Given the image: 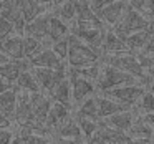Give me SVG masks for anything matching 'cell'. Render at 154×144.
Instances as JSON below:
<instances>
[{
    "mask_svg": "<svg viewBox=\"0 0 154 144\" xmlns=\"http://www.w3.org/2000/svg\"><path fill=\"white\" fill-rule=\"evenodd\" d=\"M101 65H108V66L118 68V70L126 71V73L136 76L146 90L151 84V80L146 76V73H144V70H143V66H141L137 57L134 53H131V51L118 53V55H103V57H101Z\"/></svg>",
    "mask_w": 154,
    "mask_h": 144,
    "instance_id": "6da1fadb",
    "label": "cell"
},
{
    "mask_svg": "<svg viewBox=\"0 0 154 144\" xmlns=\"http://www.w3.org/2000/svg\"><path fill=\"white\" fill-rule=\"evenodd\" d=\"M68 40H70V51H68V60H66L68 68H83L94 63H101L103 55L98 50L91 48L90 45L81 41L75 35H70Z\"/></svg>",
    "mask_w": 154,
    "mask_h": 144,
    "instance_id": "7a4b0ae2",
    "label": "cell"
},
{
    "mask_svg": "<svg viewBox=\"0 0 154 144\" xmlns=\"http://www.w3.org/2000/svg\"><path fill=\"white\" fill-rule=\"evenodd\" d=\"M129 84H141V81L126 71H121L118 68L108 66V65H101L100 76L96 80V88L100 90V93L119 86H129Z\"/></svg>",
    "mask_w": 154,
    "mask_h": 144,
    "instance_id": "3957f363",
    "label": "cell"
},
{
    "mask_svg": "<svg viewBox=\"0 0 154 144\" xmlns=\"http://www.w3.org/2000/svg\"><path fill=\"white\" fill-rule=\"evenodd\" d=\"M151 25H154V23L147 22L141 14H137L136 10H133V8L129 7L126 10V14L123 15V18L119 20V23L114 25L111 30H113L116 35H119L123 40H126L129 35L136 33V32H141V30H146V28H149Z\"/></svg>",
    "mask_w": 154,
    "mask_h": 144,
    "instance_id": "277c9868",
    "label": "cell"
},
{
    "mask_svg": "<svg viewBox=\"0 0 154 144\" xmlns=\"http://www.w3.org/2000/svg\"><path fill=\"white\" fill-rule=\"evenodd\" d=\"M32 73H33L40 90L43 91V93H48V94H50L61 81L68 78L66 65L58 68V70H51V68H32Z\"/></svg>",
    "mask_w": 154,
    "mask_h": 144,
    "instance_id": "5b68a950",
    "label": "cell"
},
{
    "mask_svg": "<svg viewBox=\"0 0 154 144\" xmlns=\"http://www.w3.org/2000/svg\"><path fill=\"white\" fill-rule=\"evenodd\" d=\"M144 93H146V88L143 84H129V86H119V88H114V90L103 91L100 94L111 98V100L118 101L121 104H126L129 108H134Z\"/></svg>",
    "mask_w": 154,
    "mask_h": 144,
    "instance_id": "8992f818",
    "label": "cell"
},
{
    "mask_svg": "<svg viewBox=\"0 0 154 144\" xmlns=\"http://www.w3.org/2000/svg\"><path fill=\"white\" fill-rule=\"evenodd\" d=\"M128 141H129L128 133L109 127L101 121L98 131L93 134V137L88 142L90 144H123V142H128Z\"/></svg>",
    "mask_w": 154,
    "mask_h": 144,
    "instance_id": "52a82bcc",
    "label": "cell"
},
{
    "mask_svg": "<svg viewBox=\"0 0 154 144\" xmlns=\"http://www.w3.org/2000/svg\"><path fill=\"white\" fill-rule=\"evenodd\" d=\"M128 8H129V5H128L126 0H114L113 4H109L106 8L101 10V14L98 17L108 28H113L114 25L119 23V20L123 18V15L126 14Z\"/></svg>",
    "mask_w": 154,
    "mask_h": 144,
    "instance_id": "ba28073f",
    "label": "cell"
},
{
    "mask_svg": "<svg viewBox=\"0 0 154 144\" xmlns=\"http://www.w3.org/2000/svg\"><path fill=\"white\" fill-rule=\"evenodd\" d=\"M70 113H71L70 106H65V104H60V103L51 104V109L47 116V121H45V127H47V131L50 133V136H53L58 131V127H60L65 121L70 119Z\"/></svg>",
    "mask_w": 154,
    "mask_h": 144,
    "instance_id": "9c48e42d",
    "label": "cell"
},
{
    "mask_svg": "<svg viewBox=\"0 0 154 144\" xmlns=\"http://www.w3.org/2000/svg\"><path fill=\"white\" fill-rule=\"evenodd\" d=\"M30 103H32V111H33L35 119L45 126V121H47V116L51 109L53 101L43 91H38V93H30Z\"/></svg>",
    "mask_w": 154,
    "mask_h": 144,
    "instance_id": "30bf717a",
    "label": "cell"
},
{
    "mask_svg": "<svg viewBox=\"0 0 154 144\" xmlns=\"http://www.w3.org/2000/svg\"><path fill=\"white\" fill-rule=\"evenodd\" d=\"M0 51H4L12 61H22L25 58V50H23V37L22 35H12L0 41Z\"/></svg>",
    "mask_w": 154,
    "mask_h": 144,
    "instance_id": "8fae6325",
    "label": "cell"
},
{
    "mask_svg": "<svg viewBox=\"0 0 154 144\" xmlns=\"http://www.w3.org/2000/svg\"><path fill=\"white\" fill-rule=\"evenodd\" d=\"M71 81V91H73V101L75 103H83L85 100L94 96V90L96 84L90 80L85 78H78V76H68Z\"/></svg>",
    "mask_w": 154,
    "mask_h": 144,
    "instance_id": "7c38bea8",
    "label": "cell"
},
{
    "mask_svg": "<svg viewBox=\"0 0 154 144\" xmlns=\"http://www.w3.org/2000/svg\"><path fill=\"white\" fill-rule=\"evenodd\" d=\"M48 20H50V12L48 14L40 15L38 18L28 22L25 25V32L23 37H30V38H37V40L43 41L48 38Z\"/></svg>",
    "mask_w": 154,
    "mask_h": 144,
    "instance_id": "4fadbf2b",
    "label": "cell"
},
{
    "mask_svg": "<svg viewBox=\"0 0 154 144\" xmlns=\"http://www.w3.org/2000/svg\"><path fill=\"white\" fill-rule=\"evenodd\" d=\"M136 118H137L136 111L129 109V111H123V113H118V114H114V116L106 118V119H103V123L109 127H114V129L128 133L129 127L133 126V123L136 121Z\"/></svg>",
    "mask_w": 154,
    "mask_h": 144,
    "instance_id": "5bb4252c",
    "label": "cell"
},
{
    "mask_svg": "<svg viewBox=\"0 0 154 144\" xmlns=\"http://www.w3.org/2000/svg\"><path fill=\"white\" fill-rule=\"evenodd\" d=\"M103 55H118V53H126L128 47H126V41L116 35L111 28H108L106 35H104V41H103V48H101Z\"/></svg>",
    "mask_w": 154,
    "mask_h": 144,
    "instance_id": "9a60e30c",
    "label": "cell"
},
{
    "mask_svg": "<svg viewBox=\"0 0 154 144\" xmlns=\"http://www.w3.org/2000/svg\"><path fill=\"white\" fill-rule=\"evenodd\" d=\"M17 101H18V88L15 86V84L8 91L0 94V111H2L10 121H15Z\"/></svg>",
    "mask_w": 154,
    "mask_h": 144,
    "instance_id": "2e32d148",
    "label": "cell"
},
{
    "mask_svg": "<svg viewBox=\"0 0 154 144\" xmlns=\"http://www.w3.org/2000/svg\"><path fill=\"white\" fill-rule=\"evenodd\" d=\"M98 98V106H100V116H101V121L106 119L109 116H114L118 113H123V111H129L133 108L126 106V104H121L118 101L111 100V98H106L103 94H96Z\"/></svg>",
    "mask_w": 154,
    "mask_h": 144,
    "instance_id": "e0dca14e",
    "label": "cell"
},
{
    "mask_svg": "<svg viewBox=\"0 0 154 144\" xmlns=\"http://www.w3.org/2000/svg\"><path fill=\"white\" fill-rule=\"evenodd\" d=\"M30 65H32V68H51V70H58V68L65 66L66 63H63L55 55V51L51 48H48V50H43L40 55H37L35 58H32Z\"/></svg>",
    "mask_w": 154,
    "mask_h": 144,
    "instance_id": "ac0fdd59",
    "label": "cell"
},
{
    "mask_svg": "<svg viewBox=\"0 0 154 144\" xmlns=\"http://www.w3.org/2000/svg\"><path fill=\"white\" fill-rule=\"evenodd\" d=\"M152 30H154V25H151L149 28H146V30H141V32H136V33L129 35V37L126 38V47L128 50L131 51V53L137 55L141 53V51L146 48L147 41H149L151 35H152Z\"/></svg>",
    "mask_w": 154,
    "mask_h": 144,
    "instance_id": "d6986e66",
    "label": "cell"
},
{
    "mask_svg": "<svg viewBox=\"0 0 154 144\" xmlns=\"http://www.w3.org/2000/svg\"><path fill=\"white\" fill-rule=\"evenodd\" d=\"M70 35H71L70 25L50 14V20H48V38L51 40V43H55L58 40H63V38L70 37Z\"/></svg>",
    "mask_w": 154,
    "mask_h": 144,
    "instance_id": "ffe728a7",
    "label": "cell"
},
{
    "mask_svg": "<svg viewBox=\"0 0 154 144\" xmlns=\"http://www.w3.org/2000/svg\"><path fill=\"white\" fill-rule=\"evenodd\" d=\"M50 14L58 17L60 20H63L65 23L73 25L75 20H76V14H78V0H68V2L61 4L60 7L51 8Z\"/></svg>",
    "mask_w": 154,
    "mask_h": 144,
    "instance_id": "44dd1931",
    "label": "cell"
},
{
    "mask_svg": "<svg viewBox=\"0 0 154 144\" xmlns=\"http://www.w3.org/2000/svg\"><path fill=\"white\" fill-rule=\"evenodd\" d=\"M50 100L53 103H60V104H65V106H70L71 108V101H73V91H71V81L70 78L63 80L50 94Z\"/></svg>",
    "mask_w": 154,
    "mask_h": 144,
    "instance_id": "7402d4cb",
    "label": "cell"
},
{
    "mask_svg": "<svg viewBox=\"0 0 154 144\" xmlns=\"http://www.w3.org/2000/svg\"><path fill=\"white\" fill-rule=\"evenodd\" d=\"M75 113L80 114V116H83V118H88V119H93V121H98V123H100L101 116H100V106H98L96 94L78 104V108L75 109Z\"/></svg>",
    "mask_w": 154,
    "mask_h": 144,
    "instance_id": "603a6c76",
    "label": "cell"
},
{
    "mask_svg": "<svg viewBox=\"0 0 154 144\" xmlns=\"http://www.w3.org/2000/svg\"><path fill=\"white\" fill-rule=\"evenodd\" d=\"M128 136H129V139H154V129L147 126L141 116H137L128 131Z\"/></svg>",
    "mask_w": 154,
    "mask_h": 144,
    "instance_id": "cb8c5ba5",
    "label": "cell"
},
{
    "mask_svg": "<svg viewBox=\"0 0 154 144\" xmlns=\"http://www.w3.org/2000/svg\"><path fill=\"white\" fill-rule=\"evenodd\" d=\"M53 136H60V137H68V139H85L83 133H81L78 123L75 121V118H70L68 121H65L58 131L53 134ZM86 141V139H85Z\"/></svg>",
    "mask_w": 154,
    "mask_h": 144,
    "instance_id": "d4e9b609",
    "label": "cell"
},
{
    "mask_svg": "<svg viewBox=\"0 0 154 144\" xmlns=\"http://www.w3.org/2000/svg\"><path fill=\"white\" fill-rule=\"evenodd\" d=\"M22 14H23L25 22H32L35 18H38L40 15L48 14V8L47 7H42L40 4H37L35 0H23L22 2Z\"/></svg>",
    "mask_w": 154,
    "mask_h": 144,
    "instance_id": "484cf974",
    "label": "cell"
},
{
    "mask_svg": "<svg viewBox=\"0 0 154 144\" xmlns=\"http://www.w3.org/2000/svg\"><path fill=\"white\" fill-rule=\"evenodd\" d=\"M133 10L141 14L147 22L154 23V0H128Z\"/></svg>",
    "mask_w": 154,
    "mask_h": 144,
    "instance_id": "4316f807",
    "label": "cell"
},
{
    "mask_svg": "<svg viewBox=\"0 0 154 144\" xmlns=\"http://www.w3.org/2000/svg\"><path fill=\"white\" fill-rule=\"evenodd\" d=\"M15 86L20 91H27V93H38V91H42L37 80H35V76H33V73H32V70L22 71L17 83H15Z\"/></svg>",
    "mask_w": 154,
    "mask_h": 144,
    "instance_id": "83f0119b",
    "label": "cell"
},
{
    "mask_svg": "<svg viewBox=\"0 0 154 144\" xmlns=\"http://www.w3.org/2000/svg\"><path fill=\"white\" fill-rule=\"evenodd\" d=\"M73 118H75V121L78 123V126H80V129H81V133H83L85 139L90 141L91 137H93V134L98 131L101 121L98 123V121H93V119H88V118H83V116H80V114H76V113L73 114Z\"/></svg>",
    "mask_w": 154,
    "mask_h": 144,
    "instance_id": "f1b7e54d",
    "label": "cell"
},
{
    "mask_svg": "<svg viewBox=\"0 0 154 144\" xmlns=\"http://www.w3.org/2000/svg\"><path fill=\"white\" fill-rule=\"evenodd\" d=\"M136 111L137 116H143V114H151L154 113V94L149 90H146V93L141 96V100L137 101V104L133 108Z\"/></svg>",
    "mask_w": 154,
    "mask_h": 144,
    "instance_id": "f546056e",
    "label": "cell"
},
{
    "mask_svg": "<svg viewBox=\"0 0 154 144\" xmlns=\"http://www.w3.org/2000/svg\"><path fill=\"white\" fill-rule=\"evenodd\" d=\"M17 136H20L25 141V144H50L47 134L40 133H30V131H18Z\"/></svg>",
    "mask_w": 154,
    "mask_h": 144,
    "instance_id": "4dcf8cb0",
    "label": "cell"
},
{
    "mask_svg": "<svg viewBox=\"0 0 154 144\" xmlns=\"http://www.w3.org/2000/svg\"><path fill=\"white\" fill-rule=\"evenodd\" d=\"M51 50H53L55 55L65 63V61L68 60V51H70V40H68V37L63 38V40L55 41V43L51 45Z\"/></svg>",
    "mask_w": 154,
    "mask_h": 144,
    "instance_id": "1f68e13d",
    "label": "cell"
},
{
    "mask_svg": "<svg viewBox=\"0 0 154 144\" xmlns=\"http://www.w3.org/2000/svg\"><path fill=\"white\" fill-rule=\"evenodd\" d=\"M137 60H139L141 66H143L144 73H146V76L152 78L154 76V55H147V53H137L136 55Z\"/></svg>",
    "mask_w": 154,
    "mask_h": 144,
    "instance_id": "d6a6232c",
    "label": "cell"
},
{
    "mask_svg": "<svg viewBox=\"0 0 154 144\" xmlns=\"http://www.w3.org/2000/svg\"><path fill=\"white\" fill-rule=\"evenodd\" d=\"M12 35H17L14 23H10L8 20H5L4 17H0V41L5 40V38H8V37H12Z\"/></svg>",
    "mask_w": 154,
    "mask_h": 144,
    "instance_id": "836d02e7",
    "label": "cell"
},
{
    "mask_svg": "<svg viewBox=\"0 0 154 144\" xmlns=\"http://www.w3.org/2000/svg\"><path fill=\"white\" fill-rule=\"evenodd\" d=\"M88 2H90L91 10H93L96 15H100L101 10H103V8H106L109 4H113L114 0H88Z\"/></svg>",
    "mask_w": 154,
    "mask_h": 144,
    "instance_id": "e575fe53",
    "label": "cell"
},
{
    "mask_svg": "<svg viewBox=\"0 0 154 144\" xmlns=\"http://www.w3.org/2000/svg\"><path fill=\"white\" fill-rule=\"evenodd\" d=\"M88 141L85 139H68V137H60V136H53V144H85Z\"/></svg>",
    "mask_w": 154,
    "mask_h": 144,
    "instance_id": "d590c367",
    "label": "cell"
},
{
    "mask_svg": "<svg viewBox=\"0 0 154 144\" xmlns=\"http://www.w3.org/2000/svg\"><path fill=\"white\" fill-rule=\"evenodd\" d=\"M14 137L15 134L10 129H0V144H10Z\"/></svg>",
    "mask_w": 154,
    "mask_h": 144,
    "instance_id": "8d00e7d4",
    "label": "cell"
},
{
    "mask_svg": "<svg viewBox=\"0 0 154 144\" xmlns=\"http://www.w3.org/2000/svg\"><path fill=\"white\" fill-rule=\"evenodd\" d=\"M141 53H147V55H154V30H152V35H151L149 41H147L146 48H144Z\"/></svg>",
    "mask_w": 154,
    "mask_h": 144,
    "instance_id": "74e56055",
    "label": "cell"
},
{
    "mask_svg": "<svg viewBox=\"0 0 154 144\" xmlns=\"http://www.w3.org/2000/svg\"><path fill=\"white\" fill-rule=\"evenodd\" d=\"M10 124H12V121L8 119V118L5 116L2 111H0V129H8V127H10Z\"/></svg>",
    "mask_w": 154,
    "mask_h": 144,
    "instance_id": "f35d334b",
    "label": "cell"
},
{
    "mask_svg": "<svg viewBox=\"0 0 154 144\" xmlns=\"http://www.w3.org/2000/svg\"><path fill=\"white\" fill-rule=\"evenodd\" d=\"M144 119V123L147 124V126H151L154 129V113H151V114H143V116H141Z\"/></svg>",
    "mask_w": 154,
    "mask_h": 144,
    "instance_id": "ab89813d",
    "label": "cell"
},
{
    "mask_svg": "<svg viewBox=\"0 0 154 144\" xmlns=\"http://www.w3.org/2000/svg\"><path fill=\"white\" fill-rule=\"evenodd\" d=\"M12 86H14V84H10L8 81H5L4 78H0V94L5 93V91H8Z\"/></svg>",
    "mask_w": 154,
    "mask_h": 144,
    "instance_id": "60d3db41",
    "label": "cell"
},
{
    "mask_svg": "<svg viewBox=\"0 0 154 144\" xmlns=\"http://www.w3.org/2000/svg\"><path fill=\"white\" fill-rule=\"evenodd\" d=\"M154 139H129L128 144H151Z\"/></svg>",
    "mask_w": 154,
    "mask_h": 144,
    "instance_id": "b9f144b4",
    "label": "cell"
},
{
    "mask_svg": "<svg viewBox=\"0 0 154 144\" xmlns=\"http://www.w3.org/2000/svg\"><path fill=\"white\" fill-rule=\"evenodd\" d=\"M37 4H40L42 7H47V8H53V0H35Z\"/></svg>",
    "mask_w": 154,
    "mask_h": 144,
    "instance_id": "7bdbcfd3",
    "label": "cell"
},
{
    "mask_svg": "<svg viewBox=\"0 0 154 144\" xmlns=\"http://www.w3.org/2000/svg\"><path fill=\"white\" fill-rule=\"evenodd\" d=\"M8 61H12V60L4 53V51H0V65H5V63H8Z\"/></svg>",
    "mask_w": 154,
    "mask_h": 144,
    "instance_id": "ee69618b",
    "label": "cell"
},
{
    "mask_svg": "<svg viewBox=\"0 0 154 144\" xmlns=\"http://www.w3.org/2000/svg\"><path fill=\"white\" fill-rule=\"evenodd\" d=\"M10 144H25V141L22 139L20 136H17V134H15V137H14V141H12Z\"/></svg>",
    "mask_w": 154,
    "mask_h": 144,
    "instance_id": "f6af8a7d",
    "label": "cell"
},
{
    "mask_svg": "<svg viewBox=\"0 0 154 144\" xmlns=\"http://www.w3.org/2000/svg\"><path fill=\"white\" fill-rule=\"evenodd\" d=\"M65 2H68V0H53V8L55 7H60V5L65 4Z\"/></svg>",
    "mask_w": 154,
    "mask_h": 144,
    "instance_id": "bcb514c9",
    "label": "cell"
},
{
    "mask_svg": "<svg viewBox=\"0 0 154 144\" xmlns=\"http://www.w3.org/2000/svg\"><path fill=\"white\" fill-rule=\"evenodd\" d=\"M147 90H149V91H151V93H152V94H154V84H151V86H149V88H147Z\"/></svg>",
    "mask_w": 154,
    "mask_h": 144,
    "instance_id": "7dc6e473",
    "label": "cell"
},
{
    "mask_svg": "<svg viewBox=\"0 0 154 144\" xmlns=\"http://www.w3.org/2000/svg\"><path fill=\"white\" fill-rule=\"evenodd\" d=\"M151 84H154V76L151 78ZM151 84H149V86H151Z\"/></svg>",
    "mask_w": 154,
    "mask_h": 144,
    "instance_id": "c3c4849f",
    "label": "cell"
},
{
    "mask_svg": "<svg viewBox=\"0 0 154 144\" xmlns=\"http://www.w3.org/2000/svg\"><path fill=\"white\" fill-rule=\"evenodd\" d=\"M2 2H4V0H0V10H2Z\"/></svg>",
    "mask_w": 154,
    "mask_h": 144,
    "instance_id": "681fc988",
    "label": "cell"
},
{
    "mask_svg": "<svg viewBox=\"0 0 154 144\" xmlns=\"http://www.w3.org/2000/svg\"><path fill=\"white\" fill-rule=\"evenodd\" d=\"M85 144H90V142H85Z\"/></svg>",
    "mask_w": 154,
    "mask_h": 144,
    "instance_id": "f907efd6",
    "label": "cell"
},
{
    "mask_svg": "<svg viewBox=\"0 0 154 144\" xmlns=\"http://www.w3.org/2000/svg\"><path fill=\"white\" fill-rule=\"evenodd\" d=\"M151 144H154V141H152V142H151Z\"/></svg>",
    "mask_w": 154,
    "mask_h": 144,
    "instance_id": "816d5d0a",
    "label": "cell"
},
{
    "mask_svg": "<svg viewBox=\"0 0 154 144\" xmlns=\"http://www.w3.org/2000/svg\"><path fill=\"white\" fill-rule=\"evenodd\" d=\"M123 144H128V142H123Z\"/></svg>",
    "mask_w": 154,
    "mask_h": 144,
    "instance_id": "f5cc1de1",
    "label": "cell"
},
{
    "mask_svg": "<svg viewBox=\"0 0 154 144\" xmlns=\"http://www.w3.org/2000/svg\"><path fill=\"white\" fill-rule=\"evenodd\" d=\"M50 144H53V142H50Z\"/></svg>",
    "mask_w": 154,
    "mask_h": 144,
    "instance_id": "db71d44e",
    "label": "cell"
}]
</instances>
